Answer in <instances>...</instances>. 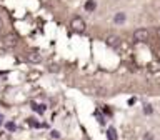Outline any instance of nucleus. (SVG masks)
<instances>
[{"mask_svg": "<svg viewBox=\"0 0 160 140\" xmlns=\"http://www.w3.org/2000/svg\"><path fill=\"white\" fill-rule=\"evenodd\" d=\"M150 38V33L147 28H137L133 32V40L135 42H147V40Z\"/></svg>", "mask_w": 160, "mask_h": 140, "instance_id": "1", "label": "nucleus"}, {"mask_svg": "<svg viewBox=\"0 0 160 140\" xmlns=\"http://www.w3.org/2000/svg\"><path fill=\"white\" fill-rule=\"evenodd\" d=\"M70 27H72L73 32L82 33L83 30H85V22H83V18H80V17H73V18H72V22H70Z\"/></svg>", "mask_w": 160, "mask_h": 140, "instance_id": "2", "label": "nucleus"}, {"mask_svg": "<svg viewBox=\"0 0 160 140\" xmlns=\"http://www.w3.org/2000/svg\"><path fill=\"white\" fill-rule=\"evenodd\" d=\"M105 42H107L108 47H112V48H118V47H120V43H122V38H120L118 35H108V37L105 38Z\"/></svg>", "mask_w": 160, "mask_h": 140, "instance_id": "3", "label": "nucleus"}, {"mask_svg": "<svg viewBox=\"0 0 160 140\" xmlns=\"http://www.w3.org/2000/svg\"><path fill=\"white\" fill-rule=\"evenodd\" d=\"M18 42V38H17V35H13V33H8V35H5V40H3V43H5V47H15Z\"/></svg>", "mask_w": 160, "mask_h": 140, "instance_id": "4", "label": "nucleus"}, {"mask_svg": "<svg viewBox=\"0 0 160 140\" xmlns=\"http://www.w3.org/2000/svg\"><path fill=\"white\" fill-rule=\"evenodd\" d=\"M27 58H28V62H33V63H38L40 60H42V55H40L37 50L35 52H30L28 55H27Z\"/></svg>", "mask_w": 160, "mask_h": 140, "instance_id": "5", "label": "nucleus"}, {"mask_svg": "<svg viewBox=\"0 0 160 140\" xmlns=\"http://www.w3.org/2000/svg\"><path fill=\"white\" fill-rule=\"evenodd\" d=\"M125 18H127V13H125V12H118V13H115V17H113V23L120 25V23L125 22Z\"/></svg>", "mask_w": 160, "mask_h": 140, "instance_id": "6", "label": "nucleus"}, {"mask_svg": "<svg viewBox=\"0 0 160 140\" xmlns=\"http://www.w3.org/2000/svg\"><path fill=\"white\" fill-rule=\"evenodd\" d=\"M95 7H97V2H95V0H87V2H85V10H87V12H93Z\"/></svg>", "mask_w": 160, "mask_h": 140, "instance_id": "7", "label": "nucleus"}, {"mask_svg": "<svg viewBox=\"0 0 160 140\" xmlns=\"http://www.w3.org/2000/svg\"><path fill=\"white\" fill-rule=\"evenodd\" d=\"M32 110H35V112H38V113H43L45 110H47V105H37V103L32 102Z\"/></svg>", "mask_w": 160, "mask_h": 140, "instance_id": "8", "label": "nucleus"}, {"mask_svg": "<svg viewBox=\"0 0 160 140\" xmlns=\"http://www.w3.org/2000/svg\"><path fill=\"white\" fill-rule=\"evenodd\" d=\"M107 137H108V140H117V132H115L113 127H110L107 130Z\"/></svg>", "mask_w": 160, "mask_h": 140, "instance_id": "9", "label": "nucleus"}, {"mask_svg": "<svg viewBox=\"0 0 160 140\" xmlns=\"http://www.w3.org/2000/svg\"><path fill=\"white\" fill-rule=\"evenodd\" d=\"M143 112L147 113V115H150L152 113V107H150V105H145V108H143Z\"/></svg>", "mask_w": 160, "mask_h": 140, "instance_id": "10", "label": "nucleus"}, {"mask_svg": "<svg viewBox=\"0 0 160 140\" xmlns=\"http://www.w3.org/2000/svg\"><path fill=\"white\" fill-rule=\"evenodd\" d=\"M7 128H8V130H15V123H13V122H8V123H7Z\"/></svg>", "mask_w": 160, "mask_h": 140, "instance_id": "11", "label": "nucleus"}, {"mask_svg": "<svg viewBox=\"0 0 160 140\" xmlns=\"http://www.w3.org/2000/svg\"><path fill=\"white\" fill-rule=\"evenodd\" d=\"M52 138H60V133L57 132V130H53V132H52Z\"/></svg>", "mask_w": 160, "mask_h": 140, "instance_id": "12", "label": "nucleus"}, {"mask_svg": "<svg viewBox=\"0 0 160 140\" xmlns=\"http://www.w3.org/2000/svg\"><path fill=\"white\" fill-rule=\"evenodd\" d=\"M28 123L32 125V127H40V123L38 122H33V120H28Z\"/></svg>", "mask_w": 160, "mask_h": 140, "instance_id": "13", "label": "nucleus"}, {"mask_svg": "<svg viewBox=\"0 0 160 140\" xmlns=\"http://www.w3.org/2000/svg\"><path fill=\"white\" fill-rule=\"evenodd\" d=\"M103 112H105V113H107V115H110V113H112V112H110V108H107V107H105V108H103Z\"/></svg>", "mask_w": 160, "mask_h": 140, "instance_id": "14", "label": "nucleus"}, {"mask_svg": "<svg viewBox=\"0 0 160 140\" xmlns=\"http://www.w3.org/2000/svg\"><path fill=\"white\" fill-rule=\"evenodd\" d=\"M3 30V22H2V18H0V32Z\"/></svg>", "mask_w": 160, "mask_h": 140, "instance_id": "15", "label": "nucleus"}, {"mask_svg": "<svg viewBox=\"0 0 160 140\" xmlns=\"http://www.w3.org/2000/svg\"><path fill=\"white\" fill-rule=\"evenodd\" d=\"M2 123H3V115L0 113V125H2Z\"/></svg>", "mask_w": 160, "mask_h": 140, "instance_id": "16", "label": "nucleus"}, {"mask_svg": "<svg viewBox=\"0 0 160 140\" xmlns=\"http://www.w3.org/2000/svg\"><path fill=\"white\" fill-rule=\"evenodd\" d=\"M157 35H158V38H160V27H158V30H157Z\"/></svg>", "mask_w": 160, "mask_h": 140, "instance_id": "17", "label": "nucleus"}]
</instances>
